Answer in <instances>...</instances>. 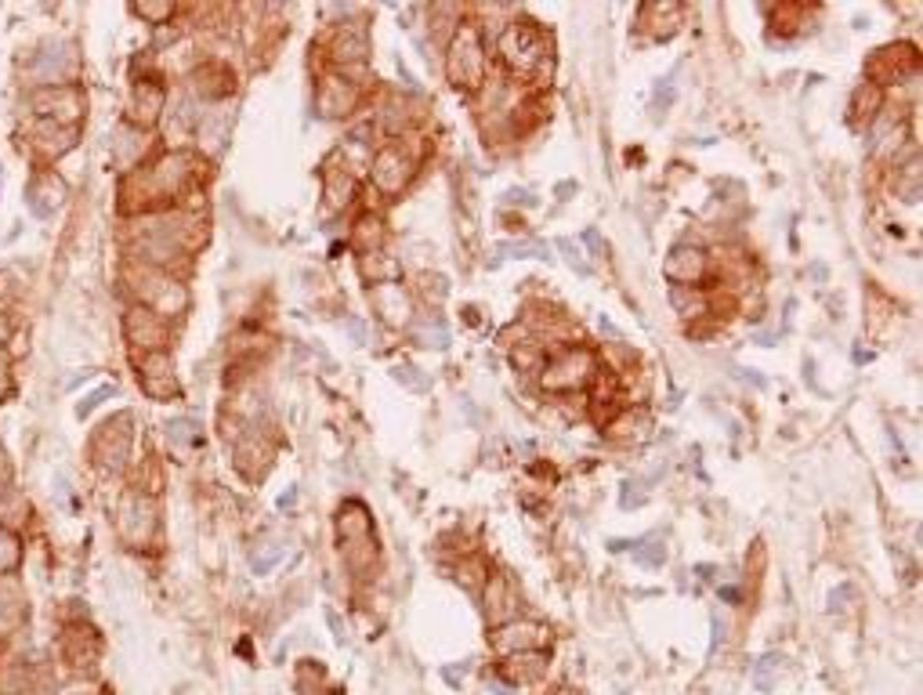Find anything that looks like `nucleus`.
<instances>
[{"label": "nucleus", "mask_w": 923, "mask_h": 695, "mask_svg": "<svg viewBox=\"0 0 923 695\" xmlns=\"http://www.w3.org/2000/svg\"><path fill=\"white\" fill-rule=\"evenodd\" d=\"M4 478H8V453L0 449V482H4Z\"/></svg>", "instance_id": "obj_57"}, {"label": "nucleus", "mask_w": 923, "mask_h": 695, "mask_svg": "<svg viewBox=\"0 0 923 695\" xmlns=\"http://www.w3.org/2000/svg\"><path fill=\"white\" fill-rule=\"evenodd\" d=\"M641 431H648V417H641V410L616 413V417L609 420V438H619V442H630V438H645Z\"/></svg>", "instance_id": "obj_32"}, {"label": "nucleus", "mask_w": 923, "mask_h": 695, "mask_svg": "<svg viewBox=\"0 0 923 695\" xmlns=\"http://www.w3.org/2000/svg\"><path fill=\"white\" fill-rule=\"evenodd\" d=\"M417 286H424V297H428L431 305H442L449 297V279L446 276H438V272H424V276H417Z\"/></svg>", "instance_id": "obj_41"}, {"label": "nucleus", "mask_w": 923, "mask_h": 695, "mask_svg": "<svg viewBox=\"0 0 923 695\" xmlns=\"http://www.w3.org/2000/svg\"><path fill=\"white\" fill-rule=\"evenodd\" d=\"M543 670H547V652H514V656L504 659L500 674L511 685H533V681L543 677Z\"/></svg>", "instance_id": "obj_22"}, {"label": "nucleus", "mask_w": 923, "mask_h": 695, "mask_svg": "<svg viewBox=\"0 0 923 695\" xmlns=\"http://www.w3.org/2000/svg\"><path fill=\"white\" fill-rule=\"evenodd\" d=\"M138 373H142V388L145 395H153L160 402H171L181 395L178 388V373H174V362L167 352H149L138 359Z\"/></svg>", "instance_id": "obj_11"}, {"label": "nucleus", "mask_w": 923, "mask_h": 695, "mask_svg": "<svg viewBox=\"0 0 923 695\" xmlns=\"http://www.w3.org/2000/svg\"><path fill=\"white\" fill-rule=\"evenodd\" d=\"M384 239V225L377 214H366V218H359V225H355V247L366 250V254H373V250L381 247Z\"/></svg>", "instance_id": "obj_35"}, {"label": "nucleus", "mask_w": 923, "mask_h": 695, "mask_svg": "<svg viewBox=\"0 0 923 695\" xmlns=\"http://www.w3.org/2000/svg\"><path fill=\"white\" fill-rule=\"evenodd\" d=\"M124 334L138 352H145V355L163 352V348L171 344V323H167L160 312H153V308L131 305L124 315Z\"/></svg>", "instance_id": "obj_7"}, {"label": "nucleus", "mask_w": 923, "mask_h": 695, "mask_svg": "<svg viewBox=\"0 0 923 695\" xmlns=\"http://www.w3.org/2000/svg\"><path fill=\"white\" fill-rule=\"evenodd\" d=\"M19 540H15V533L11 529H4L0 525V572H11L15 565H19Z\"/></svg>", "instance_id": "obj_42"}, {"label": "nucleus", "mask_w": 923, "mask_h": 695, "mask_svg": "<svg viewBox=\"0 0 923 695\" xmlns=\"http://www.w3.org/2000/svg\"><path fill=\"white\" fill-rule=\"evenodd\" d=\"M73 695H84V692H73Z\"/></svg>", "instance_id": "obj_59"}, {"label": "nucleus", "mask_w": 923, "mask_h": 695, "mask_svg": "<svg viewBox=\"0 0 923 695\" xmlns=\"http://www.w3.org/2000/svg\"><path fill=\"white\" fill-rule=\"evenodd\" d=\"M66 659L73 663L77 670H91L95 667V659H98V638H95V630H87V627H73L69 630V638H66Z\"/></svg>", "instance_id": "obj_25"}, {"label": "nucleus", "mask_w": 923, "mask_h": 695, "mask_svg": "<svg viewBox=\"0 0 923 695\" xmlns=\"http://www.w3.org/2000/svg\"><path fill=\"white\" fill-rule=\"evenodd\" d=\"M4 391H8V362L0 359V395H4Z\"/></svg>", "instance_id": "obj_56"}, {"label": "nucleus", "mask_w": 923, "mask_h": 695, "mask_svg": "<svg viewBox=\"0 0 923 695\" xmlns=\"http://www.w3.org/2000/svg\"><path fill=\"white\" fill-rule=\"evenodd\" d=\"M710 627H714V641H710V648L717 652V648L724 645V616H721V612H714V616H710Z\"/></svg>", "instance_id": "obj_53"}, {"label": "nucleus", "mask_w": 923, "mask_h": 695, "mask_svg": "<svg viewBox=\"0 0 923 695\" xmlns=\"http://www.w3.org/2000/svg\"><path fill=\"white\" fill-rule=\"evenodd\" d=\"M895 192H898V200L909 203V207H916V203H920V160H916V156L905 163V171H898Z\"/></svg>", "instance_id": "obj_34"}, {"label": "nucleus", "mask_w": 923, "mask_h": 695, "mask_svg": "<svg viewBox=\"0 0 923 695\" xmlns=\"http://www.w3.org/2000/svg\"><path fill=\"white\" fill-rule=\"evenodd\" d=\"M782 670H786V656H782V652H764V656L757 659V670H753V685H757V692L768 695L771 688H775V681H779Z\"/></svg>", "instance_id": "obj_30"}, {"label": "nucleus", "mask_w": 923, "mask_h": 695, "mask_svg": "<svg viewBox=\"0 0 923 695\" xmlns=\"http://www.w3.org/2000/svg\"><path fill=\"white\" fill-rule=\"evenodd\" d=\"M847 601H851V587L844 583V587H837V591L829 594V612H844Z\"/></svg>", "instance_id": "obj_50"}, {"label": "nucleus", "mask_w": 923, "mask_h": 695, "mask_svg": "<svg viewBox=\"0 0 923 695\" xmlns=\"http://www.w3.org/2000/svg\"><path fill=\"white\" fill-rule=\"evenodd\" d=\"M355 102H359V87L352 84L348 73L334 69V73H326V77L319 80V113H323L326 120H344V116H352Z\"/></svg>", "instance_id": "obj_12"}, {"label": "nucleus", "mask_w": 923, "mask_h": 695, "mask_svg": "<svg viewBox=\"0 0 923 695\" xmlns=\"http://www.w3.org/2000/svg\"><path fill=\"white\" fill-rule=\"evenodd\" d=\"M500 200H504L507 207H533L536 196H533L529 189H507L504 196H500Z\"/></svg>", "instance_id": "obj_48"}, {"label": "nucleus", "mask_w": 923, "mask_h": 695, "mask_svg": "<svg viewBox=\"0 0 923 695\" xmlns=\"http://www.w3.org/2000/svg\"><path fill=\"white\" fill-rule=\"evenodd\" d=\"M880 105H884V87L876 84H862L851 95V109H847V116H851V127H866L869 120H876V113H880Z\"/></svg>", "instance_id": "obj_24"}, {"label": "nucleus", "mask_w": 923, "mask_h": 695, "mask_svg": "<svg viewBox=\"0 0 923 695\" xmlns=\"http://www.w3.org/2000/svg\"><path fill=\"white\" fill-rule=\"evenodd\" d=\"M192 181H196V163H192L189 153H163V156H156L149 167L131 174L124 192H127V200H134L142 210L153 214L163 203L181 200Z\"/></svg>", "instance_id": "obj_1"}, {"label": "nucleus", "mask_w": 923, "mask_h": 695, "mask_svg": "<svg viewBox=\"0 0 923 695\" xmlns=\"http://www.w3.org/2000/svg\"><path fill=\"white\" fill-rule=\"evenodd\" d=\"M330 55H334V62L341 69L362 66V62L370 58V37H366V29L362 26H341L337 29L334 44H330Z\"/></svg>", "instance_id": "obj_19"}, {"label": "nucleus", "mask_w": 923, "mask_h": 695, "mask_svg": "<svg viewBox=\"0 0 923 695\" xmlns=\"http://www.w3.org/2000/svg\"><path fill=\"white\" fill-rule=\"evenodd\" d=\"M594 373H598V359L590 348H558L554 359L543 366L540 384L551 395H576V391L590 388Z\"/></svg>", "instance_id": "obj_5"}, {"label": "nucleus", "mask_w": 923, "mask_h": 695, "mask_svg": "<svg viewBox=\"0 0 923 695\" xmlns=\"http://www.w3.org/2000/svg\"><path fill=\"white\" fill-rule=\"evenodd\" d=\"M663 272L674 286H695L710 276V258H706L703 247H692V243H677L674 250L663 261Z\"/></svg>", "instance_id": "obj_15"}, {"label": "nucleus", "mask_w": 923, "mask_h": 695, "mask_svg": "<svg viewBox=\"0 0 923 695\" xmlns=\"http://www.w3.org/2000/svg\"><path fill=\"white\" fill-rule=\"evenodd\" d=\"M630 547H634V562H638L641 569H659V565L667 562V547H663L659 536H641V540H634Z\"/></svg>", "instance_id": "obj_33"}, {"label": "nucleus", "mask_w": 923, "mask_h": 695, "mask_svg": "<svg viewBox=\"0 0 923 695\" xmlns=\"http://www.w3.org/2000/svg\"><path fill=\"white\" fill-rule=\"evenodd\" d=\"M337 543H341V554L348 569L355 576H370L381 562V547H377V536H373V518L362 504H344L341 515H337Z\"/></svg>", "instance_id": "obj_4"}, {"label": "nucleus", "mask_w": 923, "mask_h": 695, "mask_svg": "<svg viewBox=\"0 0 923 695\" xmlns=\"http://www.w3.org/2000/svg\"><path fill=\"white\" fill-rule=\"evenodd\" d=\"M113 395H116V388H113V384H102V388H95V391H91V395H87L84 402H80L77 417H80V420H84V417H91V413H95L98 406H102V402H109V399H113Z\"/></svg>", "instance_id": "obj_45"}, {"label": "nucleus", "mask_w": 923, "mask_h": 695, "mask_svg": "<svg viewBox=\"0 0 923 695\" xmlns=\"http://www.w3.org/2000/svg\"><path fill=\"white\" fill-rule=\"evenodd\" d=\"M489 576H493V572H489V565L482 562L478 554H471V551H467V558L457 565V583H460V587H467V591H475V594L486 587Z\"/></svg>", "instance_id": "obj_31"}, {"label": "nucleus", "mask_w": 923, "mask_h": 695, "mask_svg": "<svg viewBox=\"0 0 923 695\" xmlns=\"http://www.w3.org/2000/svg\"><path fill=\"white\" fill-rule=\"evenodd\" d=\"M326 623H330V630H334L337 645H348V630H344L341 616H337V612H326Z\"/></svg>", "instance_id": "obj_51"}, {"label": "nucleus", "mask_w": 923, "mask_h": 695, "mask_svg": "<svg viewBox=\"0 0 923 695\" xmlns=\"http://www.w3.org/2000/svg\"><path fill=\"white\" fill-rule=\"evenodd\" d=\"M554 247L562 250V258H565V265L576 272V276H590V265H587V258L580 254V247L572 243V239H554Z\"/></svg>", "instance_id": "obj_43"}, {"label": "nucleus", "mask_w": 923, "mask_h": 695, "mask_svg": "<svg viewBox=\"0 0 923 695\" xmlns=\"http://www.w3.org/2000/svg\"><path fill=\"white\" fill-rule=\"evenodd\" d=\"M489 641H493V648L500 652V656H514V652H543L547 641H551V630L543 627V623H533V619L518 616V619L500 623V627H493Z\"/></svg>", "instance_id": "obj_8"}, {"label": "nucleus", "mask_w": 923, "mask_h": 695, "mask_svg": "<svg viewBox=\"0 0 923 695\" xmlns=\"http://www.w3.org/2000/svg\"><path fill=\"white\" fill-rule=\"evenodd\" d=\"M377 308H381V315L388 319V323H410L413 319V305H410V294L402 290V286H377Z\"/></svg>", "instance_id": "obj_26"}, {"label": "nucleus", "mask_w": 923, "mask_h": 695, "mask_svg": "<svg viewBox=\"0 0 923 695\" xmlns=\"http://www.w3.org/2000/svg\"><path fill=\"white\" fill-rule=\"evenodd\" d=\"M511 366L522 377H540L543 366H547V348L540 341H522L511 348Z\"/></svg>", "instance_id": "obj_27"}, {"label": "nucleus", "mask_w": 923, "mask_h": 695, "mask_svg": "<svg viewBox=\"0 0 923 695\" xmlns=\"http://www.w3.org/2000/svg\"><path fill=\"white\" fill-rule=\"evenodd\" d=\"M391 377H395L402 388H410L413 395H428V391H431V381L417 370V366H410V362H402V366H391Z\"/></svg>", "instance_id": "obj_39"}, {"label": "nucleus", "mask_w": 923, "mask_h": 695, "mask_svg": "<svg viewBox=\"0 0 923 695\" xmlns=\"http://www.w3.org/2000/svg\"><path fill=\"white\" fill-rule=\"evenodd\" d=\"M464 319H467L471 326H475V323H478V308H464Z\"/></svg>", "instance_id": "obj_58"}, {"label": "nucleus", "mask_w": 923, "mask_h": 695, "mask_svg": "<svg viewBox=\"0 0 923 695\" xmlns=\"http://www.w3.org/2000/svg\"><path fill=\"white\" fill-rule=\"evenodd\" d=\"M232 102H218V105H210L207 113H203V120H200V142H203V149H210V153L218 156L225 145H229V131H232Z\"/></svg>", "instance_id": "obj_20"}, {"label": "nucleus", "mask_w": 923, "mask_h": 695, "mask_svg": "<svg viewBox=\"0 0 923 695\" xmlns=\"http://www.w3.org/2000/svg\"><path fill=\"white\" fill-rule=\"evenodd\" d=\"M29 105L40 120H51V124L77 127V120L84 116V95L77 87H40L37 95L29 98Z\"/></svg>", "instance_id": "obj_9"}, {"label": "nucleus", "mask_w": 923, "mask_h": 695, "mask_svg": "<svg viewBox=\"0 0 923 695\" xmlns=\"http://www.w3.org/2000/svg\"><path fill=\"white\" fill-rule=\"evenodd\" d=\"M413 337H417V344H424V348H449V330H446V323H438V319H420V323L413 326Z\"/></svg>", "instance_id": "obj_36"}, {"label": "nucleus", "mask_w": 923, "mask_h": 695, "mask_svg": "<svg viewBox=\"0 0 923 695\" xmlns=\"http://www.w3.org/2000/svg\"><path fill=\"white\" fill-rule=\"evenodd\" d=\"M645 493H648L645 478H627V482H623V493H619V507H623V511H638V507L645 504Z\"/></svg>", "instance_id": "obj_40"}, {"label": "nucleus", "mask_w": 923, "mask_h": 695, "mask_svg": "<svg viewBox=\"0 0 923 695\" xmlns=\"http://www.w3.org/2000/svg\"><path fill=\"white\" fill-rule=\"evenodd\" d=\"M489 73L486 44H482V26L478 22H457L449 33L446 51V77L460 91H478Z\"/></svg>", "instance_id": "obj_3"}, {"label": "nucleus", "mask_w": 923, "mask_h": 695, "mask_svg": "<svg viewBox=\"0 0 923 695\" xmlns=\"http://www.w3.org/2000/svg\"><path fill=\"white\" fill-rule=\"evenodd\" d=\"M572 192H576V185H572V181H565V185H558V189H554V196H558V200H569Z\"/></svg>", "instance_id": "obj_55"}, {"label": "nucleus", "mask_w": 923, "mask_h": 695, "mask_svg": "<svg viewBox=\"0 0 923 695\" xmlns=\"http://www.w3.org/2000/svg\"><path fill=\"white\" fill-rule=\"evenodd\" d=\"M496 51L504 58V66L511 69L518 80H533V84H547L554 69L551 40L540 26L533 22H507L496 37Z\"/></svg>", "instance_id": "obj_2"}, {"label": "nucleus", "mask_w": 923, "mask_h": 695, "mask_svg": "<svg viewBox=\"0 0 923 695\" xmlns=\"http://www.w3.org/2000/svg\"><path fill=\"white\" fill-rule=\"evenodd\" d=\"M131 286L138 290V297H142L138 305L153 308V312H160L163 319L178 315L181 308H185V301H189V297H185V286H181L171 272H163V268H153V265L134 268Z\"/></svg>", "instance_id": "obj_6"}, {"label": "nucleus", "mask_w": 923, "mask_h": 695, "mask_svg": "<svg viewBox=\"0 0 923 695\" xmlns=\"http://www.w3.org/2000/svg\"><path fill=\"white\" fill-rule=\"evenodd\" d=\"M323 196H326V203H330V210H344L355 196V178L348 171H326Z\"/></svg>", "instance_id": "obj_28"}, {"label": "nucleus", "mask_w": 923, "mask_h": 695, "mask_svg": "<svg viewBox=\"0 0 923 695\" xmlns=\"http://www.w3.org/2000/svg\"><path fill=\"white\" fill-rule=\"evenodd\" d=\"M127 449H131V417L124 413V417H113L102 431H98L95 457L105 471H116V467H124Z\"/></svg>", "instance_id": "obj_17"}, {"label": "nucleus", "mask_w": 923, "mask_h": 695, "mask_svg": "<svg viewBox=\"0 0 923 695\" xmlns=\"http://www.w3.org/2000/svg\"><path fill=\"white\" fill-rule=\"evenodd\" d=\"M482 591H486V619L493 623V627H500V623H507V619H518V612H522V598H518V591H514L511 576H489V583L482 587Z\"/></svg>", "instance_id": "obj_18"}, {"label": "nucleus", "mask_w": 923, "mask_h": 695, "mask_svg": "<svg viewBox=\"0 0 923 695\" xmlns=\"http://www.w3.org/2000/svg\"><path fill=\"white\" fill-rule=\"evenodd\" d=\"M153 533H156V511L149 504V496L131 493L124 500V507H120V536L131 547H145V543L153 540Z\"/></svg>", "instance_id": "obj_13"}, {"label": "nucleus", "mask_w": 923, "mask_h": 695, "mask_svg": "<svg viewBox=\"0 0 923 695\" xmlns=\"http://www.w3.org/2000/svg\"><path fill=\"white\" fill-rule=\"evenodd\" d=\"M77 127H62V124H51V120H40L37 131H33V142H37V149L44 156H58L66 153V149H73V142H77Z\"/></svg>", "instance_id": "obj_23"}, {"label": "nucleus", "mask_w": 923, "mask_h": 695, "mask_svg": "<svg viewBox=\"0 0 923 695\" xmlns=\"http://www.w3.org/2000/svg\"><path fill=\"white\" fill-rule=\"evenodd\" d=\"M583 243H587V250L594 258H605V254H609V247H605V239H601L598 229H583Z\"/></svg>", "instance_id": "obj_49"}, {"label": "nucleus", "mask_w": 923, "mask_h": 695, "mask_svg": "<svg viewBox=\"0 0 923 695\" xmlns=\"http://www.w3.org/2000/svg\"><path fill=\"white\" fill-rule=\"evenodd\" d=\"M257 551H268V554H254L250 558V565H254V572H272L276 569V562L283 558V543H276V540H268V547H257Z\"/></svg>", "instance_id": "obj_44"}, {"label": "nucleus", "mask_w": 923, "mask_h": 695, "mask_svg": "<svg viewBox=\"0 0 923 695\" xmlns=\"http://www.w3.org/2000/svg\"><path fill=\"white\" fill-rule=\"evenodd\" d=\"M500 254H504V258H518V261H525V258L547 261V258H551L547 243H540V239H518V243H504V247H500Z\"/></svg>", "instance_id": "obj_38"}, {"label": "nucleus", "mask_w": 923, "mask_h": 695, "mask_svg": "<svg viewBox=\"0 0 923 695\" xmlns=\"http://www.w3.org/2000/svg\"><path fill=\"white\" fill-rule=\"evenodd\" d=\"M916 51L909 44H887L876 55H869V84L884 87V84H902L905 73H916Z\"/></svg>", "instance_id": "obj_14"}, {"label": "nucleus", "mask_w": 923, "mask_h": 695, "mask_svg": "<svg viewBox=\"0 0 923 695\" xmlns=\"http://www.w3.org/2000/svg\"><path fill=\"white\" fill-rule=\"evenodd\" d=\"M167 435H171V442L178 449H192V446H200V442H203L200 424H196V420H185V417L171 420V424H167Z\"/></svg>", "instance_id": "obj_37"}, {"label": "nucleus", "mask_w": 923, "mask_h": 695, "mask_svg": "<svg viewBox=\"0 0 923 695\" xmlns=\"http://www.w3.org/2000/svg\"><path fill=\"white\" fill-rule=\"evenodd\" d=\"M641 19L648 22V29H652L659 40H667V37H674V33H677L681 8H677V4H652V8L641 11Z\"/></svg>", "instance_id": "obj_29"}, {"label": "nucleus", "mask_w": 923, "mask_h": 695, "mask_svg": "<svg viewBox=\"0 0 923 695\" xmlns=\"http://www.w3.org/2000/svg\"><path fill=\"white\" fill-rule=\"evenodd\" d=\"M138 15L142 19H149V22H167L174 15V4H138Z\"/></svg>", "instance_id": "obj_47"}, {"label": "nucleus", "mask_w": 923, "mask_h": 695, "mask_svg": "<svg viewBox=\"0 0 923 695\" xmlns=\"http://www.w3.org/2000/svg\"><path fill=\"white\" fill-rule=\"evenodd\" d=\"M670 308L677 312V319L695 323V319H714L710 308H714V297L706 290H695V286H670Z\"/></svg>", "instance_id": "obj_21"}, {"label": "nucleus", "mask_w": 923, "mask_h": 695, "mask_svg": "<svg viewBox=\"0 0 923 695\" xmlns=\"http://www.w3.org/2000/svg\"><path fill=\"white\" fill-rule=\"evenodd\" d=\"M163 105H167V91L160 80H138L131 87V102H127V124L138 131L153 127L163 116Z\"/></svg>", "instance_id": "obj_16"}, {"label": "nucleus", "mask_w": 923, "mask_h": 695, "mask_svg": "<svg viewBox=\"0 0 923 695\" xmlns=\"http://www.w3.org/2000/svg\"><path fill=\"white\" fill-rule=\"evenodd\" d=\"M413 171H417V163H413V156L402 145H384L381 153L373 156V185L384 196H399L410 185Z\"/></svg>", "instance_id": "obj_10"}, {"label": "nucleus", "mask_w": 923, "mask_h": 695, "mask_svg": "<svg viewBox=\"0 0 923 695\" xmlns=\"http://www.w3.org/2000/svg\"><path fill=\"white\" fill-rule=\"evenodd\" d=\"M294 504H297V489H286L283 500H279V507H283V511H290Z\"/></svg>", "instance_id": "obj_54"}, {"label": "nucleus", "mask_w": 923, "mask_h": 695, "mask_svg": "<svg viewBox=\"0 0 923 695\" xmlns=\"http://www.w3.org/2000/svg\"><path fill=\"white\" fill-rule=\"evenodd\" d=\"M348 337H352V341L359 344V348L366 344V326H362L359 315H352V319H348Z\"/></svg>", "instance_id": "obj_52"}, {"label": "nucleus", "mask_w": 923, "mask_h": 695, "mask_svg": "<svg viewBox=\"0 0 923 695\" xmlns=\"http://www.w3.org/2000/svg\"><path fill=\"white\" fill-rule=\"evenodd\" d=\"M674 95H677V87H674V77H663L656 84V98H652V113H663L670 102H674Z\"/></svg>", "instance_id": "obj_46"}]
</instances>
